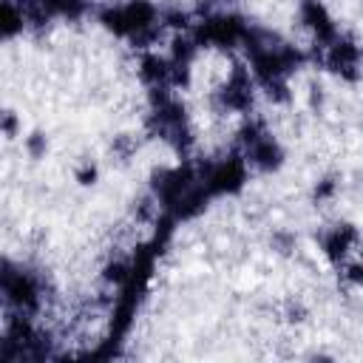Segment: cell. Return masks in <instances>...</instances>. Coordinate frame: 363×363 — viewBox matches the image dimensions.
<instances>
[{"label":"cell","mask_w":363,"mask_h":363,"mask_svg":"<svg viewBox=\"0 0 363 363\" xmlns=\"http://www.w3.org/2000/svg\"><path fill=\"white\" fill-rule=\"evenodd\" d=\"M153 17H156V9L147 0H130L125 6H113V9L102 11V23L116 34L142 31V28H147L153 23Z\"/></svg>","instance_id":"6da1fadb"},{"label":"cell","mask_w":363,"mask_h":363,"mask_svg":"<svg viewBox=\"0 0 363 363\" xmlns=\"http://www.w3.org/2000/svg\"><path fill=\"white\" fill-rule=\"evenodd\" d=\"M247 34H250V28L235 14H213L196 28V40L218 43V45H233L238 40H247Z\"/></svg>","instance_id":"7a4b0ae2"},{"label":"cell","mask_w":363,"mask_h":363,"mask_svg":"<svg viewBox=\"0 0 363 363\" xmlns=\"http://www.w3.org/2000/svg\"><path fill=\"white\" fill-rule=\"evenodd\" d=\"M3 292L17 306H34L37 295H40V286H37V278L31 272H23V269L17 272L6 264L3 267Z\"/></svg>","instance_id":"3957f363"},{"label":"cell","mask_w":363,"mask_h":363,"mask_svg":"<svg viewBox=\"0 0 363 363\" xmlns=\"http://www.w3.org/2000/svg\"><path fill=\"white\" fill-rule=\"evenodd\" d=\"M244 176H247L244 162L241 159H227V162H218L216 167H210L204 184H207L210 193H230V190L241 187Z\"/></svg>","instance_id":"277c9868"},{"label":"cell","mask_w":363,"mask_h":363,"mask_svg":"<svg viewBox=\"0 0 363 363\" xmlns=\"http://www.w3.org/2000/svg\"><path fill=\"white\" fill-rule=\"evenodd\" d=\"M218 99L224 105H230V108H247L250 105V82H247V77L241 71H235L233 79L224 85V91H221Z\"/></svg>","instance_id":"5b68a950"},{"label":"cell","mask_w":363,"mask_h":363,"mask_svg":"<svg viewBox=\"0 0 363 363\" xmlns=\"http://www.w3.org/2000/svg\"><path fill=\"white\" fill-rule=\"evenodd\" d=\"M303 20L309 23V28L318 34V37H332V23H329V14L323 11V6L318 0H303Z\"/></svg>","instance_id":"8992f818"},{"label":"cell","mask_w":363,"mask_h":363,"mask_svg":"<svg viewBox=\"0 0 363 363\" xmlns=\"http://www.w3.org/2000/svg\"><path fill=\"white\" fill-rule=\"evenodd\" d=\"M352 238H354V230H352L349 224L335 227V230H329V233L323 235V250H326L332 258H337V255H343V252L349 250Z\"/></svg>","instance_id":"52a82bcc"},{"label":"cell","mask_w":363,"mask_h":363,"mask_svg":"<svg viewBox=\"0 0 363 363\" xmlns=\"http://www.w3.org/2000/svg\"><path fill=\"white\" fill-rule=\"evenodd\" d=\"M354 57H357V51H354L349 43H337V45H332V51H329V65H332L335 71H346V68L354 65Z\"/></svg>","instance_id":"ba28073f"},{"label":"cell","mask_w":363,"mask_h":363,"mask_svg":"<svg viewBox=\"0 0 363 363\" xmlns=\"http://www.w3.org/2000/svg\"><path fill=\"white\" fill-rule=\"evenodd\" d=\"M349 278L357 281V284H363V264H352L349 267Z\"/></svg>","instance_id":"9c48e42d"}]
</instances>
